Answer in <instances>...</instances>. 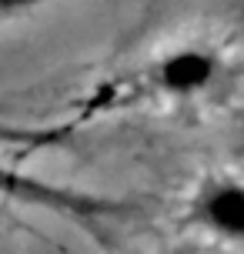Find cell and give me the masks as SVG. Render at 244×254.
<instances>
[{
	"instance_id": "cell-1",
	"label": "cell",
	"mask_w": 244,
	"mask_h": 254,
	"mask_svg": "<svg viewBox=\"0 0 244 254\" xmlns=\"http://www.w3.org/2000/svg\"><path fill=\"white\" fill-rule=\"evenodd\" d=\"M234 84V61L214 40H178L147 54L87 90L57 124L24 134V151L44 147L101 117L124 111H184L224 97Z\"/></svg>"
},
{
	"instance_id": "cell-2",
	"label": "cell",
	"mask_w": 244,
	"mask_h": 254,
	"mask_svg": "<svg viewBox=\"0 0 244 254\" xmlns=\"http://www.w3.org/2000/svg\"><path fill=\"white\" fill-rule=\"evenodd\" d=\"M181 224L224 248H244V178L214 171L197 181L184 201Z\"/></svg>"
}]
</instances>
